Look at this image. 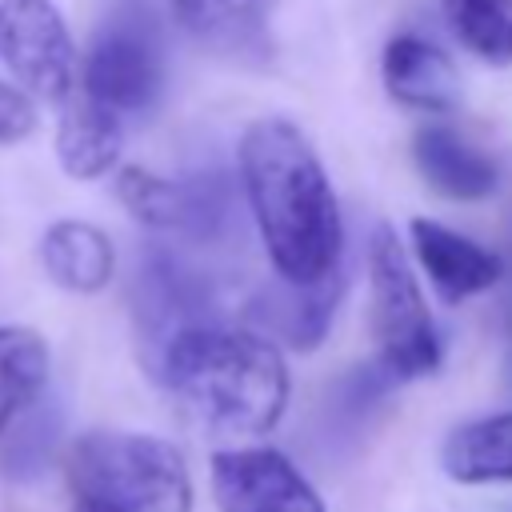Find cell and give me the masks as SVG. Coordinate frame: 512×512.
<instances>
[{
	"mask_svg": "<svg viewBox=\"0 0 512 512\" xmlns=\"http://www.w3.org/2000/svg\"><path fill=\"white\" fill-rule=\"evenodd\" d=\"M240 184L280 284L312 288L340 272V204L308 136L268 116L240 136Z\"/></svg>",
	"mask_w": 512,
	"mask_h": 512,
	"instance_id": "6da1fadb",
	"label": "cell"
},
{
	"mask_svg": "<svg viewBox=\"0 0 512 512\" xmlns=\"http://www.w3.org/2000/svg\"><path fill=\"white\" fill-rule=\"evenodd\" d=\"M156 368L180 408L216 436H264L288 408V364L252 328H184L156 352Z\"/></svg>",
	"mask_w": 512,
	"mask_h": 512,
	"instance_id": "7a4b0ae2",
	"label": "cell"
},
{
	"mask_svg": "<svg viewBox=\"0 0 512 512\" xmlns=\"http://www.w3.org/2000/svg\"><path fill=\"white\" fill-rule=\"evenodd\" d=\"M68 512H188L192 480L176 444L148 432L96 428L64 456Z\"/></svg>",
	"mask_w": 512,
	"mask_h": 512,
	"instance_id": "3957f363",
	"label": "cell"
},
{
	"mask_svg": "<svg viewBox=\"0 0 512 512\" xmlns=\"http://www.w3.org/2000/svg\"><path fill=\"white\" fill-rule=\"evenodd\" d=\"M368 316L384 376L420 380L440 368V332L420 296L412 256L392 224H376L368 240Z\"/></svg>",
	"mask_w": 512,
	"mask_h": 512,
	"instance_id": "277c9868",
	"label": "cell"
},
{
	"mask_svg": "<svg viewBox=\"0 0 512 512\" xmlns=\"http://www.w3.org/2000/svg\"><path fill=\"white\" fill-rule=\"evenodd\" d=\"M168 76V48L160 12L148 0H120L96 28L84 68L80 92L104 104L116 116L148 112Z\"/></svg>",
	"mask_w": 512,
	"mask_h": 512,
	"instance_id": "5b68a950",
	"label": "cell"
},
{
	"mask_svg": "<svg viewBox=\"0 0 512 512\" xmlns=\"http://www.w3.org/2000/svg\"><path fill=\"white\" fill-rule=\"evenodd\" d=\"M0 64L32 104H68L76 92V44L52 0H0Z\"/></svg>",
	"mask_w": 512,
	"mask_h": 512,
	"instance_id": "8992f818",
	"label": "cell"
},
{
	"mask_svg": "<svg viewBox=\"0 0 512 512\" xmlns=\"http://www.w3.org/2000/svg\"><path fill=\"white\" fill-rule=\"evenodd\" d=\"M116 196L120 204L148 228L160 232H184L192 240L220 236L232 216L228 184L220 176H192V180H168L148 168H120L116 172Z\"/></svg>",
	"mask_w": 512,
	"mask_h": 512,
	"instance_id": "52a82bcc",
	"label": "cell"
},
{
	"mask_svg": "<svg viewBox=\"0 0 512 512\" xmlns=\"http://www.w3.org/2000/svg\"><path fill=\"white\" fill-rule=\"evenodd\" d=\"M220 512H324L304 472L276 448H224L212 456Z\"/></svg>",
	"mask_w": 512,
	"mask_h": 512,
	"instance_id": "ba28073f",
	"label": "cell"
},
{
	"mask_svg": "<svg viewBox=\"0 0 512 512\" xmlns=\"http://www.w3.org/2000/svg\"><path fill=\"white\" fill-rule=\"evenodd\" d=\"M136 316L156 352L184 328L212 324V292L196 268H188L176 252L152 248L136 272Z\"/></svg>",
	"mask_w": 512,
	"mask_h": 512,
	"instance_id": "9c48e42d",
	"label": "cell"
},
{
	"mask_svg": "<svg viewBox=\"0 0 512 512\" xmlns=\"http://www.w3.org/2000/svg\"><path fill=\"white\" fill-rule=\"evenodd\" d=\"M408 240H412L416 264L428 272L432 288L448 304H460L468 296L488 292L504 272L496 252H488L484 244L468 240L464 232H456V228H448L440 220L416 216L412 228H408Z\"/></svg>",
	"mask_w": 512,
	"mask_h": 512,
	"instance_id": "30bf717a",
	"label": "cell"
},
{
	"mask_svg": "<svg viewBox=\"0 0 512 512\" xmlns=\"http://www.w3.org/2000/svg\"><path fill=\"white\" fill-rule=\"evenodd\" d=\"M380 72L384 88L416 112H448L464 96V76L452 64V56L416 32H400L384 44Z\"/></svg>",
	"mask_w": 512,
	"mask_h": 512,
	"instance_id": "8fae6325",
	"label": "cell"
},
{
	"mask_svg": "<svg viewBox=\"0 0 512 512\" xmlns=\"http://www.w3.org/2000/svg\"><path fill=\"white\" fill-rule=\"evenodd\" d=\"M412 160L428 188H436L448 200H484L500 184V168L492 156L472 148L452 128H420L412 140Z\"/></svg>",
	"mask_w": 512,
	"mask_h": 512,
	"instance_id": "7c38bea8",
	"label": "cell"
},
{
	"mask_svg": "<svg viewBox=\"0 0 512 512\" xmlns=\"http://www.w3.org/2000/svg\"><path fill=\"white\" fill-rule=\"evenodd\" d=\"M124 128L120 116L104 104L88 100L84 92H72L60 108L56 124V160L72 180H100L120 164Z\"/></svg>",
	"mask_w": 512,
	"mask_h": 512,
	"instance_id": "4fadbf2b",
	"label": "cell"
},
{
	"mask_svg": "<svg viewBox=\"0 0 512 512\" xmlns=\"http://www.w3.org/2000/svg\"><path fill=\"white\" fill-rule=\"evenodd\" d=\"M40 264L56 288L92 296V292L108 288V280L116 272V248L88 220H56L40 236Z\"/></svg>",
	"mask_w": 512,
	"mask_h": 512,
	"instance_id": "5bb4252c",
	"label": "cell"
},
{
	"mask_svg": "<svg viewBox=\"0 0 512 512\" xmlns=\"http://www.w3.org/2000/svg\"><path fill=\"white\" fill-rule=\"evenodd\" d=\"M440 468L456 484H512V412L452 428L440 444Z\"/></svg>",
	"mask_w": 512,
	"mask_h": 512,
	"instance_id": "9a60e30c",
	"label": "cell"
},
{
	"mask_svg": "<svg viewBox=\"0 0 512 512\" xmlns=\"http://www.w3.org/2000/svg\"><path fill=\"white\" fill-rule=\"evenodd\" d=\"M276 0H172L176 20L220 52H252L272 16Z\"/></svg>",
	"mask_w": 512,
	"mask_h": 512,
	"instance_id": "2e32d148",
	"label": "cell"
},
{
	"mask_svg": "<svg viewBox=\"0 0 512 512\" xmlns=\"http://www.w3.org/2000/svg\"><path fill=\"white\" fill-rule=\"evenodd\" d=\"M340 272H332L328 280L312 284V288H292V284H280L276 292H268L256 312L264 316V324L284 336L292 348H316L336 316V304H340Z\"/></svg>",
	"mask_w": 512,
	"mask_h": 512,
	"instance_id": "e0dca14e",
	"label": "cell"
},
{
	"mask_svg": "<svg viewBox=\"0 0 512 512\" xmlns=\"http://www.w3.org/2000/svg\"><path fill=\"white\" fill-rule=\"evenodd\" d=\"M48 384V344L40 332L0 324V436L40 400Z\"/></svg>",
	"mask_w": 512,
	"mask_h": 512,
	"instance_id": "ac0fdd59",
	"label": "cell"
},
{
	"mask_svg": "<svg viewBox=\"0 0 512 512\" xmlns=\"http://www.w3.org/2000/svg\"><path fill=\"white\" fill-rule=\"evenodd\" d=\"M460 44L488 64H512V0H444Z\"/></svg>",
	"mask_w": 512,
	"mask_h": 512,
	"instance_id": "d6986e66",
	"label": "cell"
},
{
	"mask_svg": "<svg viewBox=\"0 0 512 512\" xmlns=\"http://www.w3.org/2000/svg\"><path fill=\"white\" fill-rule=\"evenodd\" d=\"M40 124V112L36 104L8 80H0V144H16V140H28Z\"/></svg>",
	"mask_w": 512,
	"mask_h": 512,
	"instance_id": "ffe728a7",
	"label": "cell"
}]
</instances>
